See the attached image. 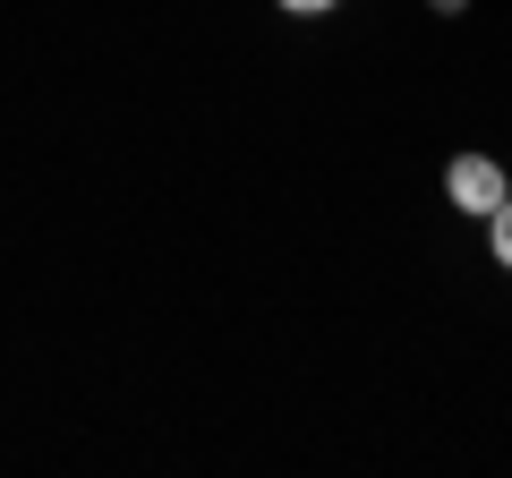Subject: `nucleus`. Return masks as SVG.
I'll return each mask as SVG.
<instances>
[{"instance_id": "1", "label": "nucleus", "mask_w": 512, "mask_h": 478, "mask_svg": "<svg viewBox=\"0 0 512 478\" xmlns=\"http://www.w3.org/2000/svg\"><path fill=\"white\" fill-rule=\"evenodd\" d=\"M504 163H495V154H453V163H444V197H453V214H470V222H487L495 205H504Z\"/></svg>"}, {"instance_id": "2", "label": "nucleus", "mask_w": 512, "mask_h": 478, "mask_svg": "<svg viewBox=\"0 0 512 478\" xmlns=\"http://www.w3.org/2000/svg\"><path fill=\"white\" fill-rule=\"evenodd\" d=\"M487 257H495V265L512 274V188H504V205L487 214Z\"/></svg>"}, {"instance_id": "3", "label": "nucleus", "mask_w": 512, "mask_h": 478, "mask_svg": "<svg viewBox=\"0 0 512 478\" xmlns=\"http://www.w3.org/2000/svg\"><path fill=\"white\" fill-rule=\"evenodd\" d=\"M274 9H291V18H325V9H342V0H274Z\"/></svg>"}, {"instance_id": "4", "label": "nucleus", "mask_w": 512, "mask_h": 478, "mask_svg": "<svg viewBox=\"0 0 512 478\" xmlns=\"http://www.w3.org/2000/svg\"><path fill=\"white\" fill-rule=\"evenodd\" d=\"M427 9H436V18H461V9H470V0H427Z\"/></svg>"}]
</instances>
